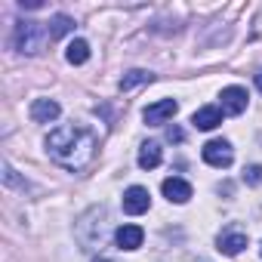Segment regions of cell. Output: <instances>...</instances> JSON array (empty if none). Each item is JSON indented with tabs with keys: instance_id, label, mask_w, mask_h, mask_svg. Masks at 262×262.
Returning a JSON list of instances; mask_svg holds the SVG:
<instances>
[{
	"instance_id": "obj_1",
	"label": "cell",
	"mask_w": 262,
	"mask_h": 262,
	"mask_svg": "<svg viewBox=\"0 0 262 262\" xmlns=\"http://www.w3.org/2000/svg\"><path fill=\"white\" fill-rule=\"evenodd\" d=\"M96 148H99V139H96L93 129L83 126V123L59 126V129H53V133L47 136V155L59 167H65L71 173L86 170L93 164V158H96Z\"/></svg>"
},
{
	"instance_id": "obj_2",
	"label": "cell",
	"mask_w": 262,
	"mask_h": 262,
	"mask_svg": "<svg viewBox=\"0 0 262 262\" xmlns=\"http://www.w3.org/2000/svg\"><path fill=\"white\" fill-rule=\"evenodd\" d=\"M47 28L37 25V22H16V31H13V47L22 53V56H37L43 40H47Z\"/></svg>"
},
{
	"instance_id": "obj_3",
	"label": "cell",
	"mask_w": 262,
	"mask_h": 262,
	"mask_svg": "<svg viewBox=\"0 0 262 262\" xmlns=\"http://www.w3.org/2000/svg\"><path fill=\"white\" fill-rule=\"evenodd\" d=\"M201 155H204V161H207L210 167H216V170H225V167H231V161H234V151H231V145H228L225 139H210Z\"/></svg>"
},
{
	"instance_id": "obj_4",
	"label": "cell",
	"mask_w": 262,
	"mask_h": 262,
	"mask_svg": "<svg viewBox=\"0 0 262 262\" xmlns=\"http://www.w3.org/2000/svg\"><path fill=\"white\" fill-rule=\"evenodd\" d=\"M148 207H151V194H148V188L133 185V188H126V191H123V213H129V216H142Z\"/></svg>"
},
{
	"instance_id": "obj_5",
	"label": "cell",
	"mask_w": 262,
	"mask_h": 262,
	"mask_svg": "<svg viewBox=\"0 0 262 262\" xmlns=\"http://www.w3.org/2000/svg\"><path fill=\"white\" fill-rule=\"evenodd\" d=\"M176 111H179L176 99H161V102L148 105V108L142 111V117H145V123H148V126H158V123H167Z\"/></svg>"
},
{
	"instance_id": "obj_6",
	"label": "cell",
	"mask_w": 262,
	"mask_h": 262,
	"mask_svg": "<svg viewBox=\"0 0 262 262\" xmlns=\"http://www.w3.org/2000/svg\"><path fill=\"white\" fill-rule=\"evenodd\" d=\"M219 99H222V111L225 114H244L247 111V102H250V96H247L244 86H225Z\"/></svg>"
},
{
	"instance_id": "obj_7",
	"label": "cell",
	"mask_w": 262,
	"mask_h": 262,
	"mask_svg": "<svg viewBox=\"0 0 262 262\" xmlns=\"http://www.w3.org/2000/svg\"><path fill=\"white\" fill-rule=\"evenodd\" d=\"M161 191H164V198H167L170 204H188V201H191V185H188L185 179H179V176L164 179Z\"/></svg>"
},
{
	"instance_id": "obj_8",
	"label": "cell",
	"mask_w": 262,
	"mask_h": 262,
	"mask_svg": "<svg viewBox=\"0 0 262 262\" xmlns=\"http://www.w3.org/2000/svg\"><path fill=\"white\" fill-rule=\"evenodd\" d=\"M114 241H117V247L120 250H139L142 247V241H145V231L139 228V225H120L117 231H114Z\"/></svg>"
},
{
	"instance_id": "obj_9",
	"label": "cell",
	"mask_w": 262,
	"mask_h": 262,
	"mask_svg": "<svg viewBox=\"0 0 262 262\" xmlns=\"http://www.w3.org/2000/svg\"><path fill=\"white\" fill-rule=\"evenodd\" d=\"M59 114H62V108L56 99H34L31 102V120L34 123H53Z\"/></svg>"
},
{
	"instance_id": "obj_10",
	"label": "cell",
	"mask_w": 262,
	"mask_h": 262,
	"mask_svg": "<svg viewBox=\"0 0 262 262\" xmlns=\"http://www.w3.org/2000/svg\"><path fill=\"white\" fill-rule=\"evenodd\" d=\"M216 244H219V250H222L225 256H237V253L247 247V231H241V228H225Z\"/></svg>"
},
{
	"instance_id": "obj_11",
	"label": "cell",
	"mask_w": 262,
	"mask_h": 262,
	"mask_svg": "<svg viewBox=\"0 0 262 262\" xmlns=\"http://www.w3.org/2000/svg\"><path fill=\"white\" fill-rule=\"evenodd\" d=\"M222 108L219 105H204V108H198L194 114H191V123L198 126V129H216L219 123H222Z\"/></svg>"
},
{
	"instance_id": "obj_12",
	"label": "cell",
	"mask_w": 262,
	"mask_h": 262,
	"mask_svg": "<svg viewBox=\"0 0 262 262\" xmlns=\"http://www.w3.org/2000/svg\"><path fill=\"white\" fill-rule=\"evenodd\" d=\"M71 31H74V19L65 16V13H59V16H53V19L47 22V34H50V40H59V37H65V34H71Z\"/></svg>"
},
{
	"instance_id": "obj_13",
	"label": "cell",
	"mask_w": 262,
	"mask_h": 262,
	"mask_svg": "<svg viewBox=\"0 0 262 262\" xmlns=\"http://www.w3.org/2000/svg\"><path fill=\"white\" fill-rule=\"evenodd\" d=\"M161 161H164V151L158 142H145L139 148V167L142 170H155V167H161Z\"/></svg>"
},
{
	"instance_id": "obj_14",
	"label": "cell",
	"mask_w": 262,
	"mask_h": 262,
	"mask_svg": "<svg viewBox=\"0 0 262 262\" xmlns=\"http://www.w3.org/2000/svg\"><path fill=\"white\" fill-rule=\"evenodd\" d=\"M151 80H155V74H151V71H145V68H133V71H126V74L120 77V90L126 93V90L145 86V83H151Z\"/></svg>"
},
{
	"instance_id": "obj_15",
	"label": "cell",
	"mask_w": 262,
	"mask_h": 262,
	"mask_svg": "<svg viewBox=\"0 0 262 262\" xmlns=\"http://www.w3.org/2000/svg\"><path fill=\"white\" fill-rule=\"evenodd\" d=\"M65 59H68L71 65H83V62L90 59V43H86V40H71L68 50H65Z\"/></svg>"
},
{
	"instance_id": "obj_16",
	"label": "cell",
	"mask_w": 262,
	"mask_h": 262,
	"mask_svg": "<svg viewBox=\"0 0 262 262\" xmlns=\"http://www.w3.org/2000/svg\"><path fill=\"white\" fill-rule=\"evenodd\" d=\"M244 182L247 185H262V164H253L244 170Z\"/></svg>"
},
{
	"instance_id": "obj_17",
	"label": "cell",
	"mask_w": 262,
	"mask_h": 262,
	"mask_svg": "<svg viewBox=\"0 0 262 262\" xmlns=\"http://www.w3.org/2000/svg\"><path fill=\"white\" fill-rule=\"evenodd\" d=\"M4 182H7L10 188H25V182H22V179L16 176V170H13L10 164H4Z\"/></svg>"
},
{
	"instance_id": "obj_18",
	"label": "cell",
	"mask_w": 262,
	"mask_h": 262,
	"mask_svg": "<svg viewBox=\"0 0 262 262\" xmlns=\"http://www.w3.org/2000/svg\"><path fill=\"white\" fill-rule=\"evenodd\" d=\"M167 139H170V142H182V139H185V133H182L179 126H167Z\"/></svg>"
},
{
	"instance_id": "obj_19",
	"label": "cell",
	"mask_w": 262,
	"mask_h": 262,
	"mask_svg": "<svg viewBox=\"0 0 262 262\" xmlns=\"http://www.w3.org/2000/svg\"><path fill=\"white\" fill-rule=\"evenodd\" d=\"M19 7L22 10H40L43 4H40V0H19Z\"/></svg>"
},
{
	"instance_id": "obj_20",
	"label": "cell",
	"mask_w": 262,
	"mask_h": 262,
	"mask_svg": "<svg viewBox=\"0 0 262 262\" xmlns=\"http://www.w3.org/2000/svg\"><path fill=\"white\" fill-rule=\"evenodd\" d=\"M256 86H259V93H262V71L256 74Z\"/></svg>"
},
{
	"instance_id": "obj_21",
	"label": "cell",
	"mask_w": 262,
	"mask_h": 262,
	"mask_svg": "<svg viewBox=\"0 0 262 262\" xmlns=\"http://www.w3.org/2000/svg\"><path fill=\"white\" fill-rule=\"evenodd\" d=\"M96 262H111V259H96Z\"/></svg>"
}]
</instances>
